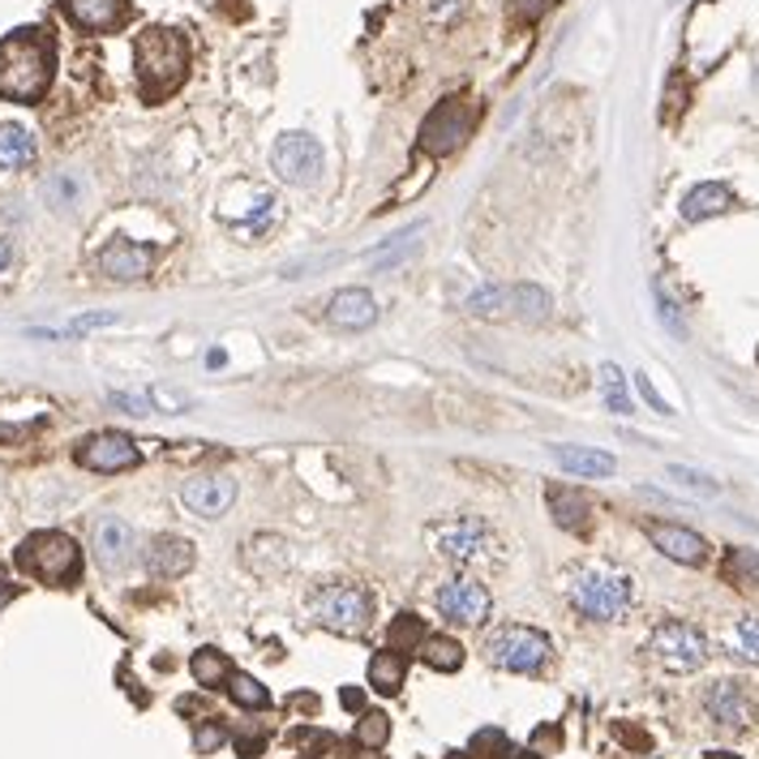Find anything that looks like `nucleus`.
Listing matches in <instances>:
<instances>
[{"label": "nucleus", "instance_id": "nucleus-1", "mask_svg": "<svg viewBox=\"0 0 759 759\" xmlns=\"http://www.w3.org/2000/svg\"><path fill=\"white\" fill-rule=\"evenodd\" d=\"M57 48L48 31L22 27V31L0 39V100L9 103H39L52 86Z\"/></svg>", "mask_w": 759, "mask_h": 759}, {"label": "nucleus", "instance_id": "nucleus-2", "mask_svg": "<svg viewBox=\"0 0 759 759\" xmlns=\"http://www.w3.org/2000/svg\"><path fill=\"white\" fill-rule=\"evenodd\" d=\"M133 69H137V86L151 103L176 95V86L189 73V43L185 34L172 27H146L133 39Z\"/></svg>", "mask_w": 759, "mask_h": 759}, {"label": "nucleus", "instance_id": "nucleus-3", "mask_svg": "<svg viewBox=\"0 0 759 759\" xmlns=\"http://www.w3.org/2000/svg\"><path fill=\"white\" fill-rule=\"evenodd\" d=\"M630 596H635V584H630L627 571L609 566V562H584L566 575V601L593 618V623H614L630 609Z\"/></svg>", "mask_w": 759, "mask_h": 759}, {"label": "nucleus", "instance_id": "nucleus-4", "mask_svg": "<svg viewBox=\"0 0 759 759\" xmlns=\"http://www.w3.org/2000/svg\"><path fill=\"white\" fill-rule=\"evenodd\" d=\"M430 545L438 558L455 562V566H494L498 562V536L485 520L472 515H455L430 529Z\"/></svg>", "mask_w": 759, "mask_h": 759}, {"label": "nucleus", "instance_id": "nucleus-5", "mask_svg": "<svg viewBox=\"0 0 759 759\" xmlns=\"http://www.w3.org/2000/svg\"><path fill=\"white\" fill-rule=\"evenodd\" d=\"M309 618L318 627L335 630V635H361L369 627V618H373V601H369L361 584H348V579L322 584L309 596Z\"/></svg>", "mask_w": 759, "mask_h": 759}, {"label": "nucleus", "instance_id": "nucleus-6", "mask_svg": "<svg viewBox=\"0 0 759 759\" xmlns=\"http://www.w3.org/2000/svg\"><path fill=\"white\" fill-rule=\"evenodd\" d=\"M18 566L27 575H34V579H43V584L65 588L82 571V550L73 545V536H65V532H34L18 550Z\"/></svg>", "mask_w": 759, "mask_h": 759}, {"label": "nucleus", "instance_id": "nucleus-7", "mask_svg": "<svg viewBox=\"0 0 759 759\" xmlns=\"http://www.w3.org/2000/svg\"><path fill=\"white\" fill-rule=\"evenodd\" d=\"M550 639L532 627H498L494 635H485V660L506 669V674H536L550 660Z\"/></svg>", "mask_w": 759, "mask_h": 759}, {"label": "nucleus", "instance_id": "nucleus-8", "mask_svg": "<svg viewBox=\"0 0 759 759\" xmlns=\"http://www.w3.org/2000/svg\"><path fill=\"white\" fill-rule=\"evenodd\" d=\"M648 653L669 674H695L708 660V639L691 623H660L648 639Z\"/></svg>", "mask_w": 759, "mask_h": 759}, {"label": "nucleus", "instance_id": "nucleus-9", "mask_svg": "<svg viewBox=\"0 0 759 759\" xmlns=\"http://www.w3.org/2000/svg\"><path fill=\"white\" fill-rule=\"evenodd\" d=\"M472 130V103L460 100V95H447V100L433 107L430 116L421 121V151L425 155H451L460 151V142Z\"/></svg>", "mask_w": 759, "mask_h": 759}, {"label": "nucleus", "instance_id": "nucleus-10", "mask_svg": "<svg viewBox=\"0 0 759 759\" xmlns=\"http://www.w3.org/2000/svg\"><path fill=\"white\" fill-rule=\"evenodd\" d=\"M270 167L279 172V181L288 185H314L327 167V155H322V142L309 137V133H284L270 151Z\"/></svg>", "mask_w": 759, "mask_h": 759}, {"label": "nucleus", "instance_id": "nucleus-11", "mask_svg": "<svg viewBox=\"0 0 759 759\" xmlns=\"http://www.w3.org/2000/svg\"><path fill=\"white\" fill-rule=\"evenodd\" d=\"M438 609H442V618H451L460 627H481L490 618V609H494V596L481 579L455 575V579H447L438 588Z\"/></svg>", "mask_w": 759, "mask_h": 759}, {"label": "nucleus", "instance_id": "nucleus-12", "mask_svg": "<svg viewBox=\"0 0 759 759\" xmlns=\"http://www.w3.org/2000/svg\"><path fill=\"white\" fill-rule=\"evenodd\" d=\"M73 460L82 463V468H91V472H130V468L142 463V451H137V442H133L130 433L103 430L82 438Z\"/></svg>", "mask_w": 759, "mask_h": 759}, {"label": "nucleus", "instance_id": "nucleus-13", "mask_svg": "<svg viewBox=\"0 0 759 759\" xmlns=\"http://www.w3.org/2000/svg\"><path fill=\"white\" fill-rule=\"evenodd\" d=\"M181 502L194 515H202V520H219L232 502H236V481L224 476V472H198V476H189L181 485Z\"/></svg>", "mask_w": 759, "mask_h": 759}, {"label": "nucleus", "instance_id": "nucleus-14", "mask_svg": "<svg viewBox=\"0 0 759 759\" xmlns=\"http://www.w3.org/2000/svg\"><path fill=\"white\" fill-rule=\"evenodd\" d=\"M704 708H708V717H712L721 729L756 726V699H751V691H747L742 683H734V678L712 683L708 695H704Z\"/></svg>", "mask_w": 759, "mask_h": 759}, {"label": "nucleus", "instance_id": "nucleus-15", "mask_svg": "<svg viewBox=\"0 0 759 759\" xmlns=\"http://www.w3.org/2000/svg\"><path fill=\"white\" fill-rule=\"evenodd\" d=\"M155 266V254L137 240H107L100 249V270L112 284H142Z\"/></svg>", "mask_w": 759, "mask_h": 759}, {"label": "nucleus", "instance_id": "nucleus-16", "mask_svg": "<svg viewBox=\"0 0 759 759\" xmlns=\"http://www.w3.org/2000/svg\"><path fill=\"white\" fill-rule=\"evenodd\" d=\"M644 532H648V541L657 545L665 558L683 562V566H699V562H708V541H704L699 532L683 529V524H660V520H648Z\"/></svg>", "mask_w": 759, "mask_h": 759}, {"label": "nucleus", "instance_id": "nucleus-17", "mask_svg": "<svg viewBox=\"0 0 759 759\" xmlns=\"http://www.w3.org/2000/svg\"><path fill=\"white\" fill-rule=\"evenodd\" d=\"M95 558H100L103 571H125L133 562V550H137V541H133V529L121 520V515H103L100 524H95Z\"/></svg>", "mask_w": 759, "mask_h": 759}, {"label": "nucleus", "instance_id": "nucleus-18", "mask_svg": "<svg viewBox=\"0 0 759 759\" xmlns=\"http://www.w3.org/2000/svg\"><path fill=\"white\" fill-rule=\"evenodd\" d=\"M61 4H65L69 22L78 31H91V34L116 31L130 18V0H61Z\"/></svg>", "mask_w": 759, "mask_h": 759}, {"label": "nucleus", "instance_id": "nucleus-19", "mask_svg": "<svg viewBox=\"0 0 759 759\" xmlns=\"http://www.w3.org/2000/svg\"><path fill=\"white\" fill-rule=\"evenodd\" d=\"M327 322L335 330H365L378 322V300L365 288H339L327 305Z\"/></svg>", "mask_w": 759, "mask_h": 759}, {"label": "nucleus", "instance_id": "nucleus-20", "mask_svg": "<svg viewBox=\"0 0 759 759\" xmlns=\"http://www.w3.org/2000/svg\"><path fill=\"white\" fill-rule=\"evenodd\" d=\"M545 502H550V515H554L558 529L588 532V524H593V502L579 494V490H571V485H550V490H545Z\"/></svg>", "mask_w": 759, "mask_h": 759}, {"label": "nucleus", "instance_id": "nucleus-21", "mask_svg": "<svg viewBox=\"0 0 759 759\" xmlns=\"http://www.w3.org/2000/svg\"><path fill=\"white\" fill-rule=\"evenodd\" d=\"M146 566L155 575H185L194 566V545L185 536H172V532H160L151 545H146Z\"/></svg>", "mask_w": 759, "mask_h": 759}, {"label": "nucleus", "instance_id": "nucleus-22", "mask_svg": "<svg viewBox=\"0 0 759 759\" xmlns=\"http://www.w3.org/2000/svg\"><path fill=\"white\" fill-rule=\"evenodd\" d=\"M39 146L27 125H0V172H22L34 164Z\"/></svg>", "mask_w": 759, "mask_h": 759}, {"label": "nucleus", "instance_id": "nucleus-23", "mask_svg": "<svg viewBox=\"0 0 759 759\" xmlns=\"http://www.w3.org/2000/svg\"><path fill=\"white\" fill-rule=\"evenodd\" d=\"M729 206H734V194H729L726 185H717V181H708V185H695L691 194L683 198V219H691V224H699V219H712V215H726Z\"/></svg>", "mask_w": 759, "mask_h": 759}, {"label": "nucleus", "instance_id": "nucleus-24", "mask_svg": "<svg viewBox=\"0 0 759 759\" xmlns=\"http://www.w3.org/2000/svg\"><path fill=\"white\" fill-rule=\"evenodd\" d=\"M554 460L571 476H609L614 472V455H605L596 447H554Z\"/></svg>", "mask_w": 759, "mask_h": 759}, {"label": "nucleus", "instance_id": "nucleus-25", "mask_svg": "<svg viewBox=\"0 0 759 759\" xmlns=\"http://www.w3.org/2000/svg\"><path fill=\"white\" fill-rule=\"evenodd\" d=\"M403 678H408V660H403V653H396V648L373 653V660H369V687H373V691L399 695Z\"/></svg>", "mask_w": 759, "mask_h": 759}, {"label": "nucleus", "instance_id": "nucleus-26", "mask_svg": "<svg viewBox=\"0 0 759 759\" xmlns=\"http://www.w3.org/2000/svg\"><path fill=\"white\" fill-rule=\"evenodd\" d=\"M417 653H421V660H425L430 669H438V674H455L463 665V644L460 639H451V635H425Z\"/></svg>", "mask_w": 759, "mask_h": 759}, {"label": "nucleus", "instance_id": "nucleus-27", "mask_svg": "<svg viewBox=\"0 0 759 759\" xmlns=\"http://www.w3.org/2000/svg\"><path fill=\"white\" fill-rule=\"evenodd\" d=\"M189 674H194V683L198 687H206V691H215V687H224L232 674V660L219 653V648H198L194 657H189Z\"/></svg>", "mask_w": 759, "mask_h": 759}, {"label": "nucleus", "instance_id": "nucleus-28", "mask_svg": "<svg viewBox=\"0 0 759 759\" xmlns=\"http://www.w3.org/2000/svg\"><path fill=\"white\" fill-rule=\"evenodd\" d=\"M550 309H554L550 293H541V288H532V284L511 288V309H506V314H515V318H529V322H545V318H550Z\"/></svg>", "mask_w": 759, "mask_h": 759}, {"label": "nucleus", "instance_id": "nucleus-29", "mask_svg": "<svg viewBox=\"0 0 759 759\" xmlns=\"http://www.w3.org/2000/svg\"><path fill=\"white\" fill-rule=\"evenodd\" d=\"M43 198H48L52 211L69 215V211H78V206H82V181H78L73 172H57V176L43 185Z\"/></svg>", "mask_w": 759, "mask_h": 759}, {"label": "nucleus", "instance_id": "nucleus-30", "mask_svg": "<svg viewBox=\"0 0 759 759\" xmlns=\"http://www.w3.org/2000/svg\"><path fill=\"white\" fill-rule=\"evenodd\" d=\"M421 639H425V623L417 614H399L387 630V648H396V653H417Z\"/></svg>", "mask_w": 759, "mask_h": 759}, {"label": "nucleus", "instance_id": "nucleus-31", "mask_svg": "<svg viewBox=\"0 0 759 759\" xmlns=\"http://www.w3.org/2000/svg\"><path fill=\"white\" fill-rule=\"evenodd\" d=\"M506 309H511V288H498V284H485L468 297V314L476 318H502Z\"/></svg>", "mask_w": 759, "mask_h": 759}, {"label": "nucleus", "instance_id": "nucleus-32", "mask_svg": "<svg viewBox=\"0 0 759 759\" xmlns=\"http://www.w3.org/2000/svg\"><path fill=\"white\" fill-rule=\"evenodd\" d=\"M387 738H391V717L378 712V708L361 712V721H357V747L378 751V747H387Z\"/></svg>", "mask_w": 759, "mask_h": 759}, {"label": "nucleus", "instance_id": "nucleus-33", "mask_svg": "<svg viewBox=\"0 0 759 759\" xmlns=\"http://www.w3.org/2000/svg\"><path fill=\"white\" fill-rule=\"evenodd\" d=\"M228 695L240 704V708H266L270 704V695H266V687L254 678V674H240V669H232L228 674Z\"/></svg>", "mask_w": 759, "mask_h": 759}, {"label": "nucleus", "instance_id": "nucleus-34", "mask_svg": "<svg viewBox=\"0 0 759 759\" xmlns=\"http://www.w3.org/2000/svg\"><path fill=\"white\" fill-rule=\"evenodd\" d=\"M726 575L738 588H756L759 593V554L756 550H729Z\"/></svg>", "mask_w": 759, "mask_h": 759}, {"label": "nucleus", "instance_id": "nucleus-35", "mask_svg": "<svg viewBox=\"0 0 759 759\" xmlns=\"http://www.w3.org/2000/svg\"><path fill=\"white\" fill-rule=\"evenodd\" d=\"M601 387H605V403H609L618 417H627L630 412L627 378H623V369H618V365H601Z\"/></svg>", "mask_w": 759, "mask_h": 759}, {"label": "nucleus", "instance_id": "nucleus-36", "mask_svg": "<svg viewBox=\"0 0 759 759\" xmlns=\"http://www.w3.org/2000/svg\"><path fill=\"white\" fill-rule=\"evenodd\" d=\"M468 751H472L476 759H506L511 756V738H506L502 729H476Z\"/></svg>", "mask_w": 759, "mask_h": 759}, {"label": "nucleus", "instance_id": "nucleus-37", "mask_svg": "<svg viewBox=\"0 0 759 759\" xmlns=\"http://www.w3.org/2000/svg\"><path fill=\"white\" fill-rule=\"evenodd\" d=\"M729 644H734V653L742 660H756L759 665V618H742L734 627V635H729Z\"/></svg>", "mask_w": 759, "mask_h": 759}, {"label": "nucleus", "instance_id": "nucleus-38", "mask_svg": "<svg viewBox=\"0 0 759 759\" xmlns=\"http://www.w3.org/2000/svg\"><path fill=\"white\" fill-rule=\"evenodd\" d=\"M669 481H678V485H687V490H695V494H704V498L721 494V485H717L712 476H704V472H695V468H683V463H669Z\"/></svg>", "mask_w": 759, "mask_h": 759}, {"label": "nucleus", "instance_id": "nucleus-39", "mask_svg": "<svg viewBox=\"0 0 759 759\" xmlns=\"http://www.w3.org/2000/svg\"><path fill=\"white\" fill-rule=\"evenodd\" d=\"M270 224H275V198H270V194H258V198H254V211L240 219V232H249V236H263Z\"/></svg>", "mask_w": 759, "mask_h": 759}, {"label": "nucleus", "instance_id": "nucleus-40", "mask_svg": "<svg viewBox=\"0 0 759 759\" xmlns=\"http://www.w3.org/2000/svg\"><path fill=\"white\" fill-rule=\"evenodd\" d=\"M224 742H228V729L219 726L215 717L198 721V729H194V751H198V756H211V751H219Z\"/></svg>", "mask_w": 759, "mask_h": 759}, {"label": "nucleus", "instance_id": "nucleus-41", "mask_svg": "<svg viewBox=\"0 0 759 759\" xmlns=\"http://www.w3.org/2000/svg\"><path fill=\"white\" fill-rule=\"evenodd\" d=\"M463 4L468 0H425V22L430 27H451L463 18Z\"/></svg>", "mask_w": 759, "mask_h": 759}, {"label": "nucleus", "instance_id": "nucleus-42", "mask_svg": "<svg viewBox=\"0 0 759 759\" xmlns=\"http://www.w3.org/2000/svg\"><path fill=\"white\" fill-rule=\"evenodd\" d=\"M112 399V408H125V412H133V417H151L155 412V399H146V396H107Z\"/></svg>", "mask_w": 759, "mask_h": 759}, {"label": "nucleus", "instance_id": "nucleus-43", "mask_svg": "<svg viewBox=\"0 0 759 759\" xmlns=\"http://www.w3.org/2000/svg\"><path fill=\"white\" fill-rule=\"evenodd\" d=\"M550 9V0H511V18L515 22H536Z\"/></svg>", "mask_w": 759, "mask_h": 759}, {"label": "nucleus", "instance_id": "nucleus-44", "mask_svg": "<svg viewBox=\"0 0 759 759\" xmlns=\"http://www.w3.org/2000/svg\"><path fill=\"white\" fill-rule=\"evenodd\" d=\"M635 387H639V396L648 399V403H653V408H657L660 417H669V403H665V399L657 396V387H653V382H648V378H644V373H639V378H635Z\"/></svg>", "mask_w": 759, "mask_h": 759}, {"label": "nucleus", "instance_id": "nucleus-45", "mask_svg": "<svg viewBox=\"0 0 759 759\" xmlns=\"http://www.w3.org/2000/svg\"><path fill=\"white\" fill-rule=\"evenodd\" d=\"M112 322H116V314H86V318H78V322H73V335H82V330H95V327H112Z\"/></svg>", "mask_w": 759, "mask_h": 759}, {"label": "nucleus", "instance_id": "nucleus-46", "mask_svg": "<svg viewBox=\"0 0 759 759\" xmlns=\"http://www.w3.org/2000/svg\"><path fill=\"white\" fill-rule=\"evenodd\" d=\"M657 305H660V322L674 330V335H683V322H678V314H674V300L665 297L660 288H657Z\"/></svg>", "mask_w": 759, "mask_h": 759}, {"label": "nucleus", "instance_id": "nucleus-47", "mask_svg": "<svg viewBox=\"0 0 759 759\" xmlns=\"http://www.w3.org/2000/svg\"><path fill=\"white\" fill-rule=\"evenodd\" d=\"M562 742V734L554 726H545V729H536V738H532V751L541 756V751H550V747H558Z\"/></svg>", "mask_w": 759, "mask_h": 759}, {"label": "nucleus", "instance_id": "nucleus-48", "mask_svg": "<svg viewBox=\"0 0 759 759\" xmlns=\"http://www.w3.org/2000/svg\"><path fill=\"white\" fill-rule=\"evenodd\" d=\"M236 751H240V756H258V751H263V734H249V729H245V734H240V738H236Z\"/></svg>", "mask_w": 759, "mask_h": 759}, {"label": "nucleus", "instance_id": "nucleus-49", "mask_svg": "<svg viewBox=\"0 0 759 759\" xmlns=\"http://www.w3.org/2000/svg\"><path fill=\"white\" fill-rule=\"evenodd\" d=\"M339 699H343V708H348V712H365V691H361V687H343V691H339Z\"/></svg>", "mask_w": 759, "mask_h": 759}, {"label": "nucleus", "instance_id": "nucleus-50", "mask_svg": "<svg viewBox=\"0 0 759 759\" xmlns=\"http://www.w3.org/2000/svg\"><path fill=\"white\" fill-rule=\"evenodd\" d=\"M9 270H13V245H9L4 236H0V279H4Z\"/></svg>", "mask_w": 759, "mask_h": 759}, {"label": "nucleus", "instance_id": "nucleus-51", "mask_svg": "<svg viewBox=\"0 0 759 759\" xmlns=\"http://www.w3.org/2000/svg\"><path fill=\"white\" fill-rule=\"evenodd\" d=\"M13 593H18V588H0V609H4V601H13Z\"/></svg>", "mask_w": 759, "mask_h": 759}, {"label": "nucleus", "instance_id": "nucleus-52", "mask_svg": "<svg viewBox=\"0 0 759 759\" xmlns=\"http://www.w3.org/2000/svg\"><path fill=\"white\" fill-rule=\"evenodd\" d=\"M708 759H738V756H729V751H712Z\"/></svg>", "mask_w": 759, "mask_h": 759}, {"label": "nucleus", "instance_id": "nucleus-53", "mask_svg": "<svg viewBox=\"0 0 759 759\" xmlns=\"http://www.w3.org/2000/svg\"><path fill=\"white\" fill-rule=\"evenodd\" d=\"M520 759H536V751H524V756H520Z\"/></svg>", "mask_w": 759, "mask_h": 759}, {"label": "nucleus", "instance_id": "nucleus-54", "mask_svg": "<svg viewBox=\"0 0 759 759\" xmlns=\"http://www.w3.org/2000/svg\"><path fill=\"white\" fill-rule=\"evenodd\" d=\"M0 579H4V566H0Z\"/></svg>", "mask_w": 759, "mask_h": 759}]
</instances>
